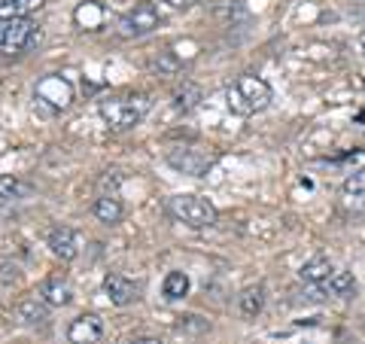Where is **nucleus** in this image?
<instances>
[{
	"label": "nucleus",
	"instance_id": "nucleus-26",
	"mask_svg": "<svg viewBox=\"0 0 365 344\" xmlns=\"http://www.w3.org/2000/svg\"><path fill=\"white\" fill-rule=\"evenodd\" d=\"M131 344H165L162 338H153V335H140V338H134Z\"/></svg>",
	"mask_w": 365,
	"mask_h": 344
},
{
	"label": "nucleus",
	"instance_id": "nucleus-21",
	"mask_svg": "<svg viewBox=\"0 0 365 344\" xmlns=\"http://www.w3.org/2000/svg\"><path fill=\"white\" fill-rule=\"evenodd\" d=\"M198 101H201V91H198V86H192V83H182L174 91V107L182 110V113H189L192 107H198Z\"/></svg>",
	"mask_w": 365,
	"mask_h": 344
},
{
	"label": "nucleus",
	"instance_id": "nucleus-7",
	"mask_svg": "<svg viewBox=\"0 0 365 344\" xmlns=\"http://www.w3.org/2000/svg\"><path fill=\"white\" fill-rule=\"evenodd\" d=\"M104 335V320L98 314H79L67 326V341L71 344H98Z\"/></svg>",
	"mask_w": 365,
	"mask_h": 344
},
{
	"label": "nucleus",
	"instance_id": "nucleus-12",
	"mask_svg": "<svg viewBox=\"0 0 365 344\" xmlns=\"http://www.w3.org/2000/svg\"><path fill=\"white\" fill-rule=\"evenodd\" d=\"M104 19H107V9H104V4H98V0H88V4H79L73 9V21L83 31H98L104 25Z\"/></svg>",
	"mask_w": 365,
	"mask_h": 344
},
{
	"label": "nucleus",
	"instance_id": "nucleus-1",
	"mask_svg": "<svg viewBox=\"0 0 365 344\" xmlns=\"http://www.w3.org/2000/svg\"><path fill=\"white\" fill-rule=\"evenodd\" d=\"M150 107H153V101L146 98V95L107 98V101H101V104H98L104 122L110 125V128H116V131H125V128H134V125H140L143 116L150 113Z\"/></svg>",
	"mask_w": 365,
	"mask_h": 344
},
{
	"label": "nucleus",
	"instance_id": "nucleus-11",
	"mask_svg": "<svg viewBox=\"0 0 365 344\" xmlns=\"http://www.w3.org/2000/svg\"><path fill=\"white\" fill-rule=\"evenodd\" d=\"M16 314L21 323H28V326H40L49 320V305L43 302V295H28V299H21L16 305Z\"/></svg>",
	"mask_w": 365,
	"mask_h": 344
},
{
	"label": "nucleus",
	"instance_id": "nucleus-24",
	"mask_svg": "<svg viewBox=\"0 0 365 344\" xmlns=\"http://www.w3.org/2000/svg\"><path fill=\"white\" fill-rule=\"evenodd\" d=\"M21 278L16 265H0V286H13Z\"/></svg>",
	"mask_w": 365,
	"mask_h": 344
},
{
	"label": "nucleus",
	"instance_id": "nucleus-17",
	"mask_svg": "<svg viewBox=\"0 0 365 344\" xmlns=\"http://www.w3.org/2000/svg\"><path fill=\"white\" fill-rule=\"evenodd\" d=\"M189 274L186 271H170L168 278H165V283H162V295L168 302H180V299H186L189 295Z\"/></svg>",
	"mask_w": 365,
	"mask_h": 344
},
{
	"label": "nucleus",
	"instance_id": "nucleus-19",
	"mask_svg": "<svg viewBox=\"0 0 365 344\" xmlns=\"http://www.w3.org/2000/svg\"><path fill=\"white\" fill-rule=\"evenodd\" d=\"M335 268H332V262L329 259H323V256H317V259H311V262H304L302 265V271H299V278L304 280V283H323V280H329V274H332Z\"/></svg>",
	"mask_w": 365,
	"mask_h": 344
},
{
	"label": "nucleus",
	"instance_id": "nucleus-8",
	"mask_svg": "<svg viewBox=\"0 0 365 344\" xmlns=\"http://www.w3.org/2000/svg\"><path fill=\"white\" fill-rule=\"evenodd\" d=\"M168 162H170V168H177L189 177H204L210 171L213 158L201 150H174V153H168Z\"/></svg>",
	"mask_w": 365,
	"mask_h": 344
},
{
	"label": "nucleus",
	"instance_id": "nucleus-18",
	"mask_svg": "<svg viewBox=\"0 0 365 344\" xmlns=\"http://www.w3.org/2000/svg\"><path fill=\"white\" fill-rule=\"evenodd\" d=\"M40 6H43V0H0V21L28 19V13H34Z\"/></svg>",
	"mask_w": 365,
	"mask_h": 344
},
{
	"label": "nucleus",
	"instance_id": "nucleus-16",
	"mask_svg": "<svg viewBox=\"0 0 365 344\" xmlns=\"http://www.w3.org/2000/svg\"><path fill=\"white\" fill-rule=\"evenodd\" d=\"M265 308V286H247V290L237 295V311L244 317H256Z\"/></svg>",
	"mask_w": 365,
	"mask_h": 344
},
{
	"label": "nucleus",
	"instance_id": "nucleus-22",
	"mask_svg": "<svg viewBox=\"0 0 365 344\" xmlns=\"http://www.w3.org/2000/svg\"><path fill=\"white\" fill-rule=\"evenodd\" d=\"M344 195L347 198H362L365 201V168L353 171V174L344 180Z\"/></svg>",
	"mask_w": 365,
	"mask_h": 344
},
{
	"label": "nucleus",
	"instance_id": "nucleus-27",
	"mask_svg": "<svg viewBox=\"0 0 365 344\" xmlns=\"http://www.w3.org/2000/svg\"><path fill=\"white\" fill-rule=\"evenodd\" d=\"M165 4H170L174 9H186V6L192 4V0H165Z\"/></svg>",
	"mask_w": 365,
	"mask_h": 344
},
{
	"label": "nucleus",
	"instance_id": "nucleus-14",
	"mask_svg": "<svg viewBox=\"0 0 365 344\" xmlns=\"http://www.w3.org/2000/svg\"><path fill=\"white\" fill-rule=\"evenodd\" d=\"M353 290H356V280H353L350 271H332L329 274V280L319 283V293L323 295H338V299L353 295Z\"/></svg>",
	"mask_w": 365,
	"mask_h": 344
},
{
	"label": "nucleus",
	"instance_id": "nucleus-4",
	"mask_svg": "<svg viewBox=\"0 0 365 344\" xmlns=\"http://www.w3.org/2000/svg\"><path fill=\"white\" fill-rule=\"evenodd\" d=\"M34 43H37V25H34L31 19L0 21V52H4V55L28 52Z\"/></svg>",
	"mask_w": 365,
	"mask_h": 344
},
{
	"label": "nucleus",
	"instance_id": "nucleus-10",
	"mask_svg": "<svg viewBox=\"0 0 365 344\" xmlns=\"http://www.w3.org/2000/svg\"><path fill=\"white\" fill-rule=\"evenodd\" d=\"M104 293H107V299L113 302V305H119V308H125V305H131L134 299H137V283L134 280H128L125 274H107L104 278Z\"/></svg>",
	"mask_w": 365,
	"mask_h": 344
},
{
	"label": "nucleus",
	"instance_id": "nucleus-23",
	"mask_svg": "<svg viewBox=\"0 0 365 344\" xmlns=\"http://www.w3.org/2000/svg\"><path fill=\"white\" fill-rule=\"evenodd\" d=\"M225 101H228V110L232 113H237V116H250V107L244 104V98H241V91H237L235 83L225 88Z\"/></svg>",
	"mask_w": 365,
	"mask_h": 344
},
{
	"label": "nucleus",
	"instance_id": "nucleus-2",
	"mask_svg": "<svg viewBox=\"0 0 365 344\" xmlns=\"http://www.w3.org/2000/svg\"><path fill=\"white\" fill-rule=\"evenodd\" d=\"M168 211L177 223L189 228H210L216 223V208L201 195H174L168 201Z\"/></svg>",
	"mask_w": 365,
	"mask_h": 344
},
{
	"label": "nucleus",
	"instance_id": "nucleus-25",
	"mask_svg": "<svg viewBox=\"0 0 365 344\" xmlns=\"http://www.w3.org/2000/svg\"><path fill=\"white\" fill-rule=\"evenodd\" d=\"M155 67H158V71H165V74H174L177 71V59H170V52H165L162 59L155 61Z\"/></svg>",
	"mask_w": 365,
	"mask_h": 344
},
{
	"label": "nucleus",
	"instance_id": "nucleus-9",
	"mask_svg": "<svg viewBox=\"0 0 365 344\" xmlns=\"http://www.w3.org/2000/svg\"><path fill=\"white\" fill-rule=\"evenodd\" d=\"M49 250L61 262H73L79 256V238L71 226H55L49 232Z\"/></svg>",
	"mask_w": 365,
	"mask_h": 344
},
{
	"label": "nucleus",
	"instance_id": "nucleus-13",
	"mask_svg": "<svg viewBox=\"0 0 365 344\" xmlns=\"http://www.w3.org/2000/svg\"><path fill=\"white\" fill-rule=\"evenodd\" d=\"M91 213H95V220H98V223L116 226V223H122L125 208H122V201H119V198H113V195H101V198L95 201V208H91Z\"/></svg>",
	"mask_w": 365,
	"mask_h": 344
},
{
	"label": "nucleus",
	"instance_id": "nucleus-6",
	"mask_svg": "<svg viewBox=\"0 0 365 344\" xmlns=\"http://www.w3.org/2000/svg\"><path fill=\"white\" fill-rule=\"evenodd\" d=\"M235 86H237V91H241V98H244V104L250 107V113H259V110H265L271 104V86L262 76L244 74V76L235 79Z\"/></svg>",
	"mask_w": 365,
	"mask_h": 344
},
{
	"label": "nucleus",
	"instance_id": "nucleus-20",
	"mask_svg": "<svg viewBox=\"0 0 365 344\" xmlns=\"http://www.w3.org/2000/svg\"><path fill=\"white\" fill-rule=\"evenodd\" d=\"M31 192H34L31 183L19 180L13 174H0V198L4 201H21V198H28Z\"/></svg>",
	"mask_w": 365,
	"mask_h": 344
},
{
	"label": "nucleus",
	"instance_id": "nucleus-28",
	"mask_svg": "<svg viewBox=\"0 0 365 344\" xmlns=\"http://www.w3.org/2000/svg\"><path fill=\"white\" fill-rule=\"evenodd\" d=\"M359 49H362V52H365V31H362V34H359Z\"/></svg>",
	"mask_w": 365,
	"mask_h": 344
},
{
	"label": "nucleus",
	"instance_id": "nucleus-5",
	"mask_svg": "<svg viewBox=\"0 0 365 344\" xmlns=\"http://www.w3.org/2000/svg\"><path fill=\"white\" fill-rule=\"evenodd\" d=\"M158 25H162V16H158L155 4H134L128 13L119 19V34L122 37H146V34H153Z\"/></svg>",
	"mask_w": 365,
	"mask_h": 344
},
{
	"label": "nucleus",
	"instance_id": "nucleus-15",
	"mask_svg": "<svg viewBox=\"0 0 365 344\" xmlns=\"http://www.w3.org/2000/svg\"><path fill=\"white\" fill-rule=\"evenodd\" d=\"M40 295H43V302L46 305H52V308H64L67 302L73 299V293H71V286H67L64 280H58V278H49L43 283V290H40Z\"/></svg>",
	"mask_w": 365,
	"mask_h": 344
},
{
	"label": "nucleus",
	"instance_id": "nucleus-3",
	"mask_svg": "<svg viewBox=\"0 0 365 344\" xmlns=\"http://www.w3.org/2000/svg\"><path fill=\"white\" fill-rule=\"evenodd\" d=\"M34 98L37 104L49 107L52 113H61L73 104V86L71 79H64L61 74H46L37 86H34Z\"/></svg>",
	"mask_w": 365,
	"mask_h": 344
}]
</instances>
